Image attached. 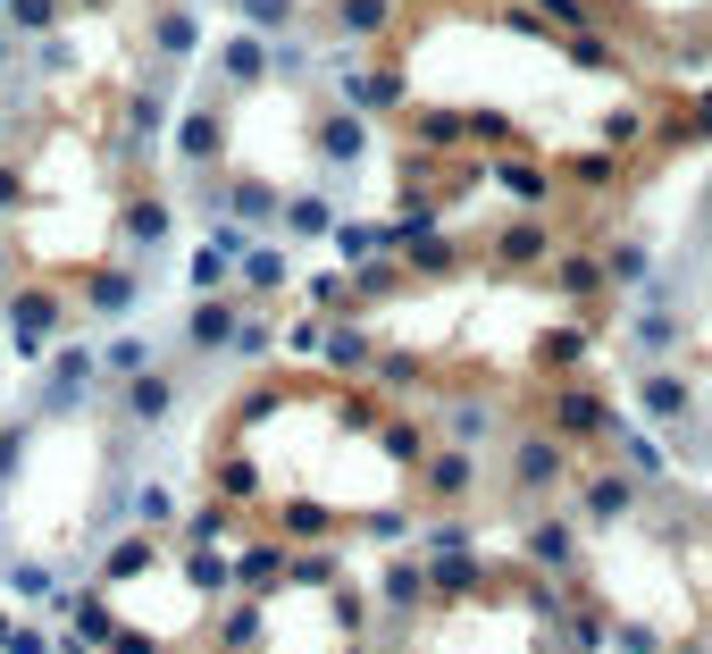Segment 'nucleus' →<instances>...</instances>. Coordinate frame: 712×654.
<instances>
[{"mask_svg": "<svg viewBox=\"0 0 712 654\" xmlns=\"http://www.w3.org/2000/svg\"><path fill=\"white\" fill-rule=\"evenodd\" d=\"M645 403H654V411H679V403H688V386H679V378H654V386H645Z\"/></svg>", "mask_w": 712, "mask_h": 654, "instance_id": "nucleus-1", "label": "nucleus"}]
</instances>
